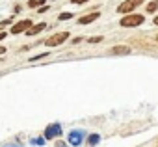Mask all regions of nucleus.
<instances>
[{"label":"nucleus","mask_w":158,"mask_h":147,"mask_svg":"<svg viewBox=\"0 0 158 147\" xmlns=\"http://www.w3.org/2000/svg\"><path fill=\"white\" fill-rule=\"evenodd\" d=\"M143 21H145L143 15H139V13H128L127 17L121 19V26H123V28H132V26L143 24Z\"/></svg>","instance_id":"f257e3e1"},{"label":"nucleus","mask_w":158,"mask_h":147,"mask_svg":"<svg viewBox=\"0 0 158 147\" xmlns=\"http://www.w3.org/2000/svg\"><path fill=\"white\" fill-rule=\"evenodd\" d=\"M141 4H143V0H127V2H123V4L117 6V13H130L138 6H141Z\"/></svg>","instance_id":"f03ea898"},{"label":"nucleus","mask_w":158,"mask_h":147,"mask_svg":"<svg viewBox=\"0 0 158 147\" xmlns=\"http://www.w3.org/2000/svg\"><path fill=\"white\" fill-rule=\"evenodd\" d=\"M69 39V32H58V34H54L52 37H48L47 41H45V45L47 47H58V45H61L63 41H67Z\"/></svg>","instance_id":"7ed1b4c3"},{"label":"nucleus","mask_w":158,"mask_h":147,"mask_svg":"<svg viewBox=\"0 0 158 147\" xmlns=\"http://www.w3.org/2000/svg\"><path fill=\"white\" fill-rule=\"evenodd\" d=\"M30 26H32V21H30V19H23V21H19V23L11 24V28H10V34H13V36H17V34H23V32H26Z\"/></svg>","instance_id":"20e7f679"},{"label":"nucleus","mask_w":158,"mask_h":147,"mask_svg":"<svg viewBox=\"0 0 158 147\" xmlns=\"http://www.w3.org/2000/svg\"><path fill=\"white\" fill-rule=\"evenodd\" d=\"M56 136H61V125L60 123H52V125H48L45 128V138L47 140H52Z\"/></svg>","instance_id":"39448f33"},{"label":"nucleus","mask_w":158,"mask_h":147,"mask_svg":"<svg viewBox=\"0 0 158 147\" xmlns=\"http://www.w3.org/2000/svg\"><path fill=\"white\" fill-rule=\"evenodd\" d=\"M130 52H132V48L127 47V45H117V47H114V48L110 50V54H114V56H127V54H130Z\"/></svg>","instance_id":"423d86ee"},{"label":"nucleus","mask_w":158,"mask_h":147,"mask_svg":"<svg viewBox=\"0 0 158 147\" xmlns=\"http://www.w3.org/2000/svg\"><path fill=\"white\" fill-rule=\"evenodd\" d=\"M82 136H84V132H80V130H73L71 134H69V143L71 145H80L82 143Z\"/></svg>","instance_id":"0eeeda50"},{"label":"nucleus","mask_w":158,"mask_h":147,"mask_svg":"<svg viewBox=\"0 0 158 147\" xmlns=\"http://www.w3.org/2000/svg\"><path fill=\"white\" fill-rule=\"evenodd\" d=\"M101 17V13L99 11H93V13H88V15H84V17H80L78 19V24H89V23H93V21H97Z\"/></svg>","instance_id":"6e6552de"},{"label":"nucleus","mask_w":158,"mask_h":147,"mask_svg":"<svg viewBox=\"0 0 158 147\" xmlns=\"http://www.w3.org/2000/svg\"><path fill=\"white\" fill-rule=\"evenodd\" d=\"M45 28H47V24H45V23H37V24H32L24 34H26V36H37V34H39V32H43Z\"/></svg>","instance_id":"1a4fd4ad"},{"label":"nucleus","mask_w":158,"mask_h":147,"mask_svg":"<svg viewBox=\"0 0 158 147\" xmlns=\"http://www.w3.org/2000/svg\"><path fill=\"white\" fill-rule=\"evenodd\" d=\"M145 10H147V13H154V11L158 10V0H152V2H149V4L145 6Z\"/></svg>","instance_id":"9d476101"},{"label":"nucleus","mask_w":158,"mask_h":147,"mask_svg":"<svg viewBox=\"0 0 158 147\" xmlns=\"http://www.w3.org/2000/svg\"><path fill=\"white\" fill-rule=\"evenodd\" d=\"M47 0H28V8H39V6H45Z\"/></svg>","instance_id":"9b49d317"},{"label":"nucleus","mask_w":158,"mask_h":147,"mask_svg":"<svg viewBox=\"0 0 158 147\" xmlns=\"http://www.w3.org/2000/svg\"><path fill=\"white\" fill-rule=\"evenodd\" d=\"M101 141V136L99 134H91L89 138H88V145H95V143H99Z\"/></svg>","instance_id":"f8f14e48"},{"label":"nucleus","mask_w":158,"mask_h":147,"mask_svg":"<svg viewBox=\"0 0 158 147\" xmlns=\"http://www.w3.org/2000/svg\"><path fill=\"white\" fill-rule=\"evenodd\" d=\"M11 24H13V17H8L0 23V28H6V26H11Z\"/></svg>","instance_id":"ddd939ff"},{"label":"nucleus","mask_w":158,"mask_h":147,"mask_svg":"<svg viewBox=\"0 0 158 147\" xmlns=\"http://www.w3.org/2000/svg\"><path fill=\"white\" fill-rule=\"evenodd\" d=\"M71 17H74V15H73V13H69V11H63V13H60V17H58V19H60V21H69Z\"/></svg>","instance_id":"4468645a"},{"label":"nucleus","mask_w":158,"mask_h":147,"mask_svg":"<svg viewBox=\"0 0 158 147\" xmlns=\"http://www.w3.org/2000/svg\"><path fill=\"white\" fill-rule=\"evenodd\" d=\"M48 56V52H43V54H37V56H34V58H30L28 61H37V60H43V58H47Z\"/></svg>","instance_id":"2eb2a0df"},{"label":"nucleus","mask_w":158,"mask_h":147,"mask_svg":"<svg viewBox=\"0 0 158 147\" xmlns=\"http://www.w3.org/2000/svg\"><path fill=\"white\" fill-rule=\"evenodd\" d=\"M88 41H89V43H101V41H102V36H95V37H89Z\"/></svg>","instance_id":"dca6fc26"},{"label":"nucleus","mask_w":158,"mask_h":147,"mask_svg":"<svg viewBox=\"0 0 158 147\" xmlns=\"http://www.w3.org/2000/svg\"><path fill=\"white\" fill-rule=\"evenodd\" d=\"M89 0H71V4H86Z\"/></svg>","instance_id":"f3484780"},{"label":"nucleus","mask_w":158,"mask_h":147,"mask_svg":"<svg viewBox=\"0 0 158 147\" xmlns=\"http://www.w3.org/2000/svg\"><path fill=\"white\" fill-rule=\"evenodd\" d=\"M48 10V6H39V13H45Z\"/></svg>","instance_id":"a211bd4d"},{"label":"nucleus","mask_w":158,"mask_h":147,"mask_svg":"<svg viewBox=\"0 0 158 147\" xmlns=\"http://www.w3.org/2000/svg\"><path fill=\"white\" fill-rule=\"evenodd\" d=\"M56 147H67V143H63V141H56Z\"/></svg>","instance_id":"6ab92c4d"},{"label":"nucleus","mask_w":158,"mask_h":147,"mask_svg":"<svg viewBox=\"0 0 158 147\" xmlns=\"http://www.w3.org/2000/svg\"><path fill=\"white\" fill-rule=\"evenodd\" d=\"M80 41H82V37H74V39H73V45H76V43H80Z\"/></svg>","instance_id":"aec40b11"},{"label":"nucleus","mask_w":158,"mask_h":147,"mask_svg":"<svg viewBox=\"0 0 158 147\" xmlns=\"http://www.w3.org/2000/svg\"><path fill=\"white\" fill-rule=\"evenodd\" d=\"M6 50H8L6 47H0V56H2V54H6Z\"/></svg>","instance_id":"412c9836"},{"label":"nucleus","mask_w":158,"mask_h":147,"mask_svg":"<svg viewBox=\"0 0 158 147\" xmlns=\"http://www.w3.org/2000/svg\"><path fill=\"white\" fill-rule=\"evenodd\" d=\"M6 36H8V34H6V32H0V41H2V39H4V37H6Z\"/></svg>","instance_id":"4be33fe9"},{"label":"nucleus","mask_w":158,"mask_h":147,"mask_svg":"<svg viewBox=\"0 0 158 147\" xmlns=\"http://www.w3.org/2000/svg\"><path fill=\"white\" fill-rule=\"evenodd\" d=\"M154 24H156V26H158V15H156V17H154Z\"/></svg>","instance_id":"5701e85b"},{"label":"nucleus","mask_w":158,"mask_h":147,"mask_svg":"<svg viewBox=\"0 0 158 147\" xmlns=\"http://www.w3.org/2000/svg\"><path fill=\"white\" fill-rule=\"evenodd\" d=\"M156 41H158V36H156Z\"/></svg>","instance_id":"b1692460"}]
</instances>
